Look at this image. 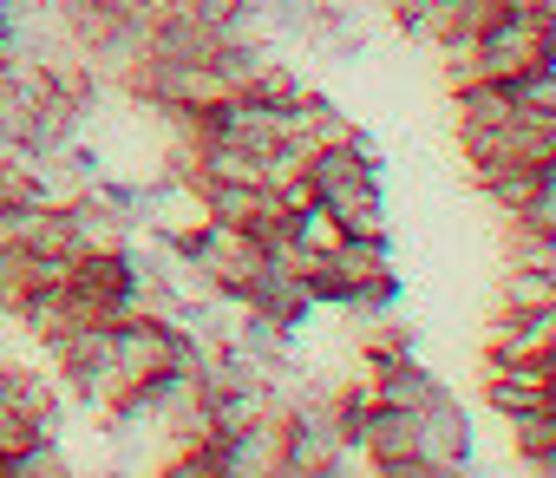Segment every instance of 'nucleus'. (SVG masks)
Returning <instances> with one entry per match:
<instances>
[{"label":"nucleus","instance_id":"obj_1","mask_svg":"<svg viewBox=\"0 0 556 478\" xmlns=\"http://www.w3.org/2000/svg\"><path fill=\"white\" fill-rule=\"evenodd\" d=\"M478 60H484V79H517V73L549 66L543 8H497V21L478 34Z\"/></svg>","mask_w":556,"mask_h":478},{"label":"nucleus","instance_id":"obj_15","mask_svg":"<svg viewBox=\"0 0 556 478\" xmlns=\"http://www.w3.org/2000/svg\"><path fill=\"white\" fill-rule=\"evenodd\" d=\"M543 47H549V66H556V8L543 14Z\"/></svg>","mask_w":556,"mask_h":478},{"label":"nucleus","instance_id":"obj_16","mask_svg":"<svg viewBox=\"0 0 556 478\" xmlns=\"http://www.w3.org/2000/svg\"><path fill=\"white\" fill-rule=\"evenodd\" d=\"M543 131H549V158H556V112H549V118H543Z\"/></svg>","mask_w":556,"mask_h":478},{"label":"nucleus","instance_id":"obj_12","mask_svg":"<svg viewBox=\"0 0 556 478\" xmlns=\"http://www.w3.org/2000/svg\"><path fill=\"white\" fill-rule=\"evenodd\" d=\"M170 8H184L190 21H203V27H216V34H223V27H229L236 14H249V8H262V0H170Z\"/></svg>","mask_w":556,"mask_h":478},{"label":"nucleus","instance_id":"obj_4","mask_svg":"<svg viewBox=\"0 0 556 478\" xmlns=\"http://www.w3.org/2000/svg\"><path fill=\"white\" fill-rule=\"evenodd\" d=\"M60 210H66V229H73V250H79V256H92V250H125V243H131V223H125L112 203H99L92 190L60 197Z\"/></svg>","mask_w":556,"mask_h":478},{"label":"nucleus","instance_id":"obj_6","mask_svg":"<svg viewBox=\"0 0 556 478\" xmlns=\"http://www.w3.org/2000/svg\"><path fill=\"white\" fill-rule=\"evenodd\" d=\"M302 40H308V47H321V53H341V60H354V53L367 47V34H361L354 8H341V0H315V14H308Z\"/></svg>","mask_w":556,"mask_h":478},{"label":"nucleus","instance_id":"obj_9","mask_svg":"<svg viewBox=\"0 0 556 478\" xmlns=\"http://www.w3.org/2000/svg\"><path fill=\"white\" fill-rule=\"evenodd\" d=\"M504 302H510V309H549V302H556V276L536 269V263H510V276H504Z\"/></svg>","mask_w":556,"mask_h":478},{"label":"nucleus","instance_id":"obj_8","mask_svg":"<svg viewBox=\"0 0 556 478\" xmlns=\"http://www.w3.org/2000/svg\"><path fill=\"white\" fill-rule=\"evenodd\" d=\"M341 236H348V229H341V216H334L321 197H315V203H302V210H289V243H295V250L328 256V250L341 243Z\"/></svg>","mask_w":556,"mask_h":478},{"label":"nucleus","instance_id":"obj_11","mask_svg":"<svg viewBox=\"0 0 556 478\" xmlns=\"http://www.w3.org/2000/svg\"><path fill=\"white\" fill-rule=\"evenodd\" d=\"M510 439H517V452H523V458L549 452V445H556V406H530V413H510Z\"/></svg>","mask_w":556,"mask_h":478},{"label":"nucleus","instance_id":"obj_17","mask_svg":"<svg viewBox=\"0 0 556 478\" xmlns=\"http://www.w3.org/2000/svg\"><path fill=\"white\" fill-rule=\"evenodd\" d=\"M543 354H549V374H556V335H549V341H543Z\"/></svg>","mask_w":556,"mask_h":478},{"label":"nucleus","instance_id":"obj_2","mask_svg":"<svg viewBox=\"0 0 556 478\" xmlns=\"http://www.w3.org/2000/svg\"><path fill=\"white\" fill-rule=\"evenodd\" d=\"M413 426H419V458H426V471H452V465L471 458V419H465V406H458L452 393H432V400L413 413Z\"/></svg>","mask_w":556,"mask_h":478},{"label":"nucleus","instance_id":"obj_7","mask_svg":"<svg viewBox=\"0 0 556 478\" xmlns=\"http://www.w3.org/2000/svg\"><path fill=\"white\" fill-rule=\"evenodd\" d=\"M478 190H484L504 216H517V210L530 203V190H536V164H478Z\"/></svg>","mask_w":556,"mask_h":478},{"label":"nucleus","instance_id":"obj_10","mask_svg":"<svg viewBox=\"0 0 556 478\" xmlns=\"http://www.w3.org/2000/svg\"><path fill=\"white\" fill-rule=\"evenodd\" d=\"M0 471H8V478H60V471H66V452H60V439H47V432H40V439H27L8 465H0Z\"/></svg>","mask_w":556,"mask_h":478},{"label":"nucleus","instance_id":"obj_14","mask_svg":"<svg viewBox=\"0 0 556 478\" xmlns=\"http://www.w3.org/2000/svg\"><path fill=\"white\" fill-rule=\"evenodd\" d=\"M308 14H315V0H262V21H275L282 34H302Z\"/></svg>","mask_w":556,"mask_h":478},{"label":"nucleus","instance_id":"obj_3","mask_svg":"<svg viewBox=\"0 0 556 478\" xmlns=\"http://www.w3.org/2000/svg\"><path fill=\"white\" fill-rule=\"evenodd\" d=\"M361 458H367V465H380V471H393V478H406V471H426L413 413H406V406H380V400H374V413H367V432H361Z\"/></svg>","mask_w":556,"mask_h":478},{"label":"nucleus","instance_id":"obj_13","mask_svg":"<svg viewBox=\"0 0 556 478\" xmlns=\"http://www.w3.org/2000/svg\"><path fill=\"white\" fill-rule=\"evenodd\" d=\"M27 439H40V426H34L21 406H8V400H0V465H8V458L27 445ZM47 439H53V432H47Z\"/></svg>","mask_w":556,"mask_h":478},{"label":"nucleus","instance_id":"obj_5","mask_svg":"<svg viewBox=\"0 0 556 478\" xmlns=\"http://www.w3.org/2000/svg\"><path fill=\"white\" fill-rule=\"evenodd\" d=\"M432 393H445V380H432L413 354H406V361L374 367V400H380V406H406V413H419Z\"/></svg>","mask_w":556,"mask_h":478}]
</instances>
